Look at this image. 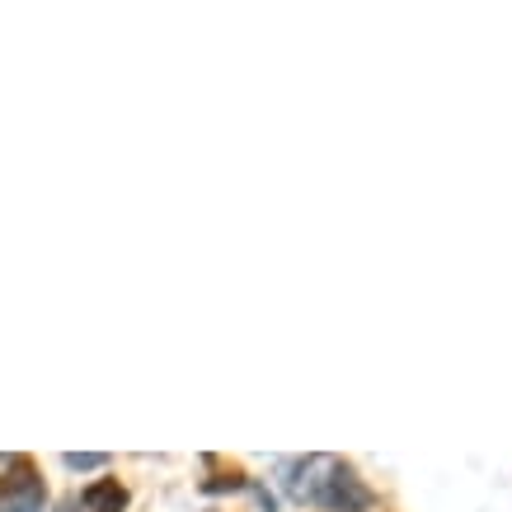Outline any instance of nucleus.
<instances>
[{
	"label": "nucleus",
	"mask_w": 512,
	"mask_h": 512,
	"mask_svg": "<svg viewBox=\"0 0 512 512\" xmlns=\"http://www.w3.org/2000/svg\"><path fill=\"white\" fill-rule=\"evenodd\" d=\"M287 489L301 503H315V508H329V512H367L376 503V494L357 480L353 466H343L339 456H306V461H296Z\"/></svg>",
	"instance_id": "obj_1"
},
{
	"label": "nucleus",
	"mask_w": 512,
	"mask_h": 512,
	"mask_svg": "<svg viewBox=\"0 0 512 512\" xmlns=\"http://www.w3.org/2000/svg\"><path fill=\"white\" fill-rule=\"evenodd\" d=\"M10 480L0 484V512H43V480L33 475V466L24 461V456H15L10 461Z\"/></svg>",
	"instance_id": "obj_2"
},
{
	"label": "nucleus",
	"mask_w": 512,
	"mask_h": 512,
	"mask_svg": "<svg viewBox=\"0 0 512 512\" xmlns=\"http://www.w3.org/2000/svg\"><path fill=\"white\" fill-rule=\"evenodd\" d=\"M80 503H85V512H123L127 489L118 480H99V484H90V489L80 494Z\"/></svg>",
	"instance_id": "obj_3"
},
{
	"label": "nucleus",
	"mask_w": 512,
	"mask_h": 512,
	"mask_svg": "<svg viewBox=\"0 0 512 512\" xmlns=\"http://www.w3.org/2000/svg\"><path fill=\"white\" fill-rule=\"evenodd\" d=\"M94 466H109V456H76V451H71V456H66V470H94Z\"/></svg>",
	"instance_id": "obj_4"
}]
</instances>
